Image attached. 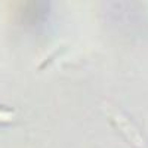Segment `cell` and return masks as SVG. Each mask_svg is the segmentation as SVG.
I'll list each match as a JSON object with an SVG mask.
<instances>
[{"label": "cell", "mask_w": 148, "mask_h": 148, "mask_svg": "<svg viewBox=\"0 0 148 148\" xmlns=\"http://www.w3.org/2000/svg\"><path fill=\"white\" fill-rule=\"evenodd\" d=\"M14 119V111L10 110H0V123H6Z\"/></svg>", "instance_id": "cell-1"}]
</instances>
